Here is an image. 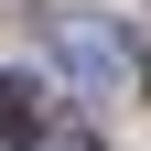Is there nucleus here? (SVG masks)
<instances>
[{"mask_svg":"<svg viewBox=\"0 0 151 151\" xmlns=\"http://www.w3.org/2000/svg\"><path fill=\"white\" fill-rule=\"evenodd\" d=\"M54 54H65V76H86V86H108V76L129 65L108 22H54Z\"/></svg>","mask_w":151,"mask_h":151,"instance_id":"1","label":"nucleus"},{"mask_svg":"<svg viewBox=\"0 0 151 151\" xmlns=\"http://www.w3.org/2000/svg\"><path fill=\"white\" fill-rule=\"evenodd\" d=\"M43 129H54V108H43V86H32V76H0V140H43Z\"/></svg>","mask_w":151,"mask_h":151,"instance_id":"2","label":"nucleus"},{"mask_svg":"<svg viewBox=\"0 0 151 151\" xmlns=\"http://www.w3.org/2000/svg\"><path fill=\"white\" fill-rule=\"evenodd\" d=\"M32 151H97V129H43Z\"/></svg>","mask_w":151,"mask_h":151,"instance_id":"3","label":"nucleus"}]
</instances>
